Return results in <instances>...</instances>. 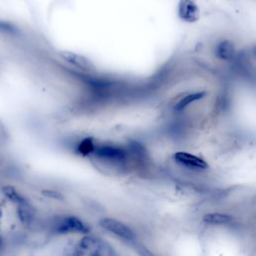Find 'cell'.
I'll use <instances>...</instances> for the list:
<instances>
[{"label": "cell", "mask_w": 256, "mask_h": 256, "mask_svg": "<svg viewBox=\"0 0 256 256\" xmlns=\"http://www.w3.org/2000/svg\"><path fill=\"white\" fill-rule=\"evenodd\" d=\"M93 152L98 158L112 162H121L125 158L124 150L115 146H101L98 148H94Z\"/></svg>", "instance_id": "cell-7"}, {"label": "cell", "mask_w": 256, "mask_h": 256, "mask_svg": "<svg viewBox=\"0 0 256 256\" xmlns=\"http://www.w3.org/2000/svg\"><path fill=\"white\" fill-rule=\"evenodd\" d=\"M174 160L182 166L195 170H204L208 168V164L202 158L188 152L179 151L173 155Z\"/></svg>", "instance_id": "cell-6"}, {"label": "cell", "mask_w": 256, "mask_h": 256, "mask_svg": "<svg viewBox=\"0 0 256 256\" xmlns=\"http://www.w3.org/2000/svg\"><path fill=\"white\" fill-rule=\"evenodd\" d=\"M51 226L52 231L56 234H86L89 232V227L76 216L58 217L52 222Z\"/></svg>", "instance_id": "cell-2"}, {"label": "cell", "mask_w": 256, "mask_h": 256, "mask_svg": "<svg viewBox=\"0 0 256 256\" xmlns=\"http://www.w3.org/2000/svg\"><path fill=\"white\" fill-rule=\"evenodd\" d=\"M3 248H4V239H3V237H2V235L0 234V253L2 252V250H3Z\"/></svg>", "instance_id": "cell-16"}, {"label": "cell", "mask_w": 256, "mask_h": 256, "mask_svg": "<svg viewBox=\"0 0 256 256\" xmlns=\"http://www.w3.org/2000/svg\"><path fill=\"white\" fill-rule=\"evenodd\" d=\"M15 206H16V215L20 223L27 228H31L35 224V221L37 218V210L35 206L30 202L29 199H26L25 201Z\"/></svg>", "instance_id": "cell-4"}, {"label": "cell", "mask_w": 256, "mask_h": 256, "mask_svg": "<svg viewBox=\"0 0 256 256\" xmlns=\"http://www.w3.org/2000/svg\"><path fill=\"white\" fill-rule=\"evenodd\" d=\"M205 95V92L204 91H201V92H195V93H192V94H189L187 96H185L184 98H182L181 100H179V102L176 104L175 108L176 110H182L184 109L186 106H188L189 104L197 101V100H200L201 98H203Z\"/></svg>", "instance_id": "cell-12"}, {"label": "cell", "mask_w": 256, "mask_h": 256, "mask_svg": "<svg viewBox=\"0 0 256 256\" xmlns=\"http://www.w3.org/2000/svg\"><path fill=\"white\" fill-rule=\"evenodd\" d=\"M41 194L47 198L54 199V200H59L62 201L64 200V196L61 194V192L54 190V189H42Z\"/></svg>", "instance_id": "cell-14"}, {"label": "cell", "mask_w": 256, "mask_h": 256, "mask_svg": "<svg viewBox=\"0 0 256 256\" xmlns=\"http://www.w3.org/2000/svg\"><path fill=\"white\" fill-rule=\"evenodd\" d=\"M99 225L107 230L108 232L116 235L117 237L126 240V241H133L135 239V234L133 232V230L128 227L127 225H125L123 222L114 219V218H110V217H105L100 219L99 221Z\"/></svg>", "instance_id": "cell-3"}, {"label": "cell", "mask_w": 256, "mask_h": 256, "mask_svg": "<svg viewBox=\"0 0 256 256\" xmlns=\"http://www.w3.org/2000/svg\"><path fill=\"white\" fill-rule=\"evenodd\" d=\"M2 218H3V210H2V208H1V206H0V222H1Z\"/></svg>", "instance_id": "cell-17"}, {"label": "cell", "mask_w": 256, "mask_h": 256, "mask_svg": "<svg viewBox=\"0 0 256 256\" xmlns=\"http://www.w3.org/2000/svg\"><path fill=\"white\" fill-rule=\"evenodd\" d=\"M232 220H233L232 215H229L226 213H220V212L206 213L202 217V221L210 225H224V224L230 223Z\"/></svg>", "instance_id": "cell-10"}, {"label": "cell", "mask_w": 256, "mask_h": 256, "mask_svg": "<svg viewBox=\"0 0 256 256\" xmlns=\"http://www.w3.org/2000/svg\"><path fill=\"white\" fill-rule=\"evenodd\" d=\"M1 194L7 199L9 202H11L14 205H17L26 199H28L25 195H23L15 186L11 184H5L2 185L0 188Z\"/></svg>", "instance_id": "cell-9"}, {"label": "cell", "mask_w": 256, "mask_h": 256, "mask_svg": "<svg viewBox=\"0 0 256 256\" xmlns=\"http://www.w3.org/2000/svg\"><path fill=\"white\" fill-rule=\"evenodd\" d=\"M93 150H94L93 143H92L91 140H89V139L84 140V141L80 144V146H79V151H80V153H82V154H88V153H90V152H93Z\"/></svg>", "instance_id": "cell-15"}, {"label": "cell", "mask_w": 256, "mask_h": 256, "mask_svg": "<svg viewBox=\"0 0 256 256\" xmlns=\"http://www.w3.org/2000/svg\"><path fill=\"white\" fill-rule=\"evenodd\" d=\"M216 54L222 60H231L235 55V47L231 41H221L216 47Z\"/></svg>", "instance_id": "cell-11"}, {"label": "cell", "mask_w": 256, "mask_h": 256, "mask_svg": "<svg viewBox=\"0 0 256 256\" xmlns=\"http://www.w3.org/2000/svg\"><path fill=\"white\" fill-rule=\"evenodd\" d=\"M18 28L11 22L6 20H0V34L5 36H12L18 34Z\"/></svg>", "instance_id": "cell-13"}, {"label": "cell", "mask_w": 256, "mask_h": 256, "mask_svg": "<svg viewBox=\"0 0 256 256\" xmlns=\"http://www.w3.org/2000/svg\"><path fill=\"white\" fill-rule=\"evenodd\" d=\"M75 256H119L112 245L95 235H85L75 247Z\"/></svg>", "instance_id": "cell-1"}, {"label": "cell", "mask_w": 256, "mask_h": 256, "mask_svg": "<svg viewBox=\"0 0 256 256\" xmlns=\"http://www.w3.org/2000/svg\"><path fill=\"white\" fill-rule=\"evenodd\" d=\"M178 16L181 20L193 23L200 18V10L195 0H179Z\"/></svg>", "instance_id": "cell-5"}, {"label": "cell", "mask_w": 256, "mask_h": 256, "mask_svg": "<svg viewBox=\"0 0 256 256\" xmlns=\"http://www.w3.org/2000/svg\"><path fill=\"white\" fill-rule=\"evenodd\" d=\"M60 56L66 62L72 64L77 68H80L83 70H91L93 68V64L91 63V61L81 54L74 53L71 51H61Z\"/></svg>", "instance_id": "cell-8"}]
</instances>
